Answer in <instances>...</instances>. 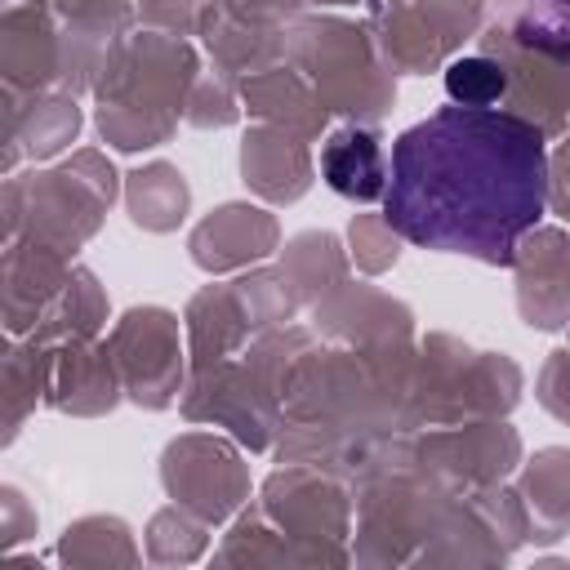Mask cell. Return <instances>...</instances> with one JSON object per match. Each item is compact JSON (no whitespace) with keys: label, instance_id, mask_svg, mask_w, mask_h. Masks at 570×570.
Instances as JSON below:
<instances>
[{"label":"cell","instance_id":"cell-1","mask_svg":"<svg viewBox=\"0 0 570 570\" xmlns=\"http://www.w3.org/2000/svg\"><path fill=\"white\" fill-rule=\"evenodd\" d=\"M387 214L428 249L508 263L548 200L539 129L494 107H445L396 138Z\"/></svg>","mask_w":570,"mask_h":570},{"label":"cell","instance_id":"cell-2","mask_svg":"<svg viewBox=\"0 0 570 570\" xmlns=\"http://www.w3.org/2000/svg\"><path fill=\"white\" fill-rule=\"evenodd\" d=\"M321 178L347 196V200H379L387 191V165H383V151L379 142L365 134V129H338L325 147H321Z\"/></svg>","mask_w":570,"mask_h":570},{"label":"cell","instance_id":"cell-3","mask_svg":"<svg viewBox=\"0 0 570 570\" xmlns=\"http://www.w3.org/2000/svg\"><path fill=\"white\" fill-rule=\"evenodd\" d=\"M508 89V76L490 58H459L445 67V94L459 107H494Z\"/></svg>","mask_w":570,"mask_h":570}]
</instances>
